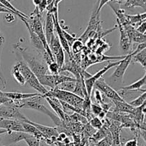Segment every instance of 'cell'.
Returning <instances> with one entry per match:
<instances>
[{
    "instance_id": "6da1fadb",
    "label": "cell",
    "mask_w": 146,
    "mask_h": 146,
    "mask_svg": "<svg viewBox=\"0 0 146 146\" xmlns=\"http://www.w3.org/2000/svg\"><path fill=\"white\" fill-rule=\"evenodd\" d=\"M13 46L21 54L24 62L36 76L48 74V66L44 60L41 59L36 55L32 54L27 48L21 46V44H14Z\"/></svg>"
},
{
    "instance_id": "7a4b0ae2",
    "label": "cell",
    "mask_w": 146,
    "mask_h": 146,
    "mask_svg": "<svg viewBox=\"0 0 146 146\" xmlns=\"http://www.w3.org/2000/svg\"><path fill=\"white\" fill-rule=\"evenodd\" d=\"M43 98H44L43 95L40 94L39 96H34L33 98H28V99L22 100V101H13V102H14V105L18 108H27V109L35 110V111H39L42 113L46 114L52 120V121L56 125L61 127L63 125V121L56 115H55L51 111H50L41 103V99H43Z\"/></svg>"
},
{
    "instance_id": "3957f363",
    "label": "cell",
    "mask_w": 146,
    "mask_h": 146,
    "mask_svg": "<svg viewBox=\"0 0 146 146\" xmlns=\"http://www.w3.org/2000/svg\"><path fill=\"white\" fill-rule=\"evenodd\" d=\"M17 63L19 64L20 71H21L23 77L25 79L26 84H27L28 85H29L30 87L35 89L38 94H41V95L44 96L46 94L48 91L40 84L36 76L30 70V68L27 66V64L24 61H18Z\"/></svg>"
},
{
    "instance_id": "277c9868",
    "label": "cell",
    "mask_w": 146,
    "mask_h": 146,
    "mask_svg": "<svg viewBox=\"0 0 146 146\" xmlns=\"http://www.w3.org/2000/svg\"><path fill=\"white\" fill-rule=\"evenodd\" d=\"M46 94L55 97L60 101H64L74 108L82 110L84 98L75 95L73 93L62 91V90H59L58 88H54L51 91H48Z\"/></svg>"
},
{
    "instance_id": "5b68a950",
    "label": "cell",
    "mask_w": 146,
    "mask_h": 146,
    "mask_svg": "<svg viewBox=\"0 0 146 146\" xmlns=\"http://www.w3.org/2000/svg\"><path fill=\"white\" fill-rule=\"evenodd\" d=\"M38 81L43 86H48L51 90L56 88L57 86L66 81H76V78L70 77L64 74L52 75V74H45V75L37 76Z\"/></svg>"
},
{
    "instance_id": "8992f818",
    "label": "cell",
    "mask_w": 146,
    "mask_h": 146,
    "mask_svg": "<svg viewBox=\"0 0 146 146\" xmlns=\"http://www.w3.org/2000/svg\"><path fill=\"white\" fill-rule=\"evenodd\" d=\"M0 118L14 119L19 121H24L27 119L12 101L0 106Z\"/></svg>"
},
{
    "instance_id": "52a82bcc",
    "label": "cell",
    "mask_w": 146,
    "mask_h": 146,
    "mask_svg": "<svg viewBox=\"0 0 146 146\" xmlns=\"http://www.w3.org/2000/svg\"><path fill=\"white\" fill-rule=\"evenodd\" d=\"M48 46H49L50 51L54 56L55 62L56 63L61 70L65 63V53L61 46V43H60L57 35L54 34L51 37V40L48 43Z\"/></svg>"
},
{
    "instance_id": "ba28073f",
    "label": "cell",
    "mask_w": 146,
    "mask_h": 146,
    "mask_svg": "<svg viewBox=\"0 0 146 146\" xmlns=\"http://www.w3.org/2000/svg\"><path fill=\"white\" fill-rule=\"evenodd\" d=\"M119 61H115V62H108V65L106 66L105 67L102 68L101 70H100L99 71L95 74L94 75H92L89 78H86V79L84 80V84H85L86 88L87 93H88V96L89 97H91V93H92L93 89L94 88V84L95 83L98 81V79L102 78L103 76L111 68L115 67L118 64H119Z\"/></svg>"
},
{
    "instance_id": "9c48e42d",
    "label": "cell",
    "mask_w": 146,
    "mask_h": 146,
    "mask_svg": "<svg viewBox=\"0 0 146 146\" xmlns=\"http://www.w3.org/2000/svg\"><path fill=\"white\" fill-rule=\"evenodd\" d=\"M94 87H96V89L99 90L101 92H102L105 95V96H106L108 98H110L112 101H125V100L121 96L119 93L117 92L112 87L107 84L104 78H101L98 79L94 84Z\"/></svg>"
},
{
    "instance_id": "30bf717a",
    "label": "cell",
    "mask_w": 146,
    "mask_h": 146,
    "mask_svg": "<svg viewBox=\"0 0 146 146\" xmlns=\"http://www.w3.org/2000/svg\"><path fill=\"white\" fill-rule=\"evenodd\" d=\"M131 58H132L131 54H128L125 55V58L119 61V64L115 66V71L111 76L113 81L115 82H118V81H122L123 80L124 75L126 72L127 68L131 62Z\"/></svg>"
},
{
    "instance_id": "8fae6325",
    "label": "cell",
    "mask_w": 146,
    "mask_h": 146,
    "mask_svg": "<svg viewBox=\"0 0 146 146\" xmlns=\"http://www.w3.org/2000/svg\"><path fill=\"white\" fill-rule=\"evenodd\" d=\"M0 128L7 131V132H23L25 133L22 125V121L14 119H4L0 118Z\"/></svg>"
},
{
    "instance_id": "7c38bea8",
    "label": "cell",
    "mask_w": 146,
    "mask_h": 146,
    "mask_svg": "<svg viewBox=\"0 0 146 146\" xmlns=\"http://www.w3.org/2000/svg\"><path fill=\"white\" fill-rule=\"evenodd\" d=\"M26 19H27L22 18L21 20L24 23V24H25L26 27H27V29H28L29 33V38H30V41H31V44H32L34 48L36 49V51L38 52V54H39V55H41V56L42 57V56H44L46 53H48V52L45 50V48H44V45H43L42 42H41V41L40 40V38L38 37V36H37L36 34L35 33H34V31L29 28V27Z\"/></svg>"
},
{
    "instance_id": "4fadbf2b",
    "label": "cell",
    "mask_w": 146,
    "mask_h": 146,
    "mask_svg": "<svg viewBox=\"0 0 146 146\" xmlns=\"http://www.w3.org/2000/svg\"><path fill=\"white\" fill-rule=\"evenodd\" d=\"M24 122H27L28 123L31 124V125H33L34 126H35L43 135L45 137H46L48 139H51L52 141V138H56L57 136H58V129L56 128H52V127H48L46 126V125H40V124L32 122L31 121L29 120L28 118L25 120ZM53 142V141H52Z\"/></svg>"
},
{
    "instance_id": "5bb4252c",
    "label": "cell",
    "mask_w": 146,
    "mask_h": 146,
    "mask_svg": "<svg viewBox=\"0 0 146 146\" xmlns=\"http://www.w3.org/2000/svg\"><path fill=\"white\" fill-rule=\"evenodd\" d=\"M117 23H118V28L120 31V34H121V37H120V48H121L125 54H129V51L131 50V41L130 40L129 37L127 35L126 32L124 30L123 27L117 21Z\"/></svg>"
},
{
    "instance_id": "9a60e30c",
    "label": "cell",
    "mask_w": 146,
    "mask_h": 146,
    "mask_svg": "<svg viewBox=\"0 0 146 146\" xmlns=\"http://www.w3.org/2000/svg\"><path fill=\"white\" fill-rule=\"evenodd\" d=\"M54 19H53L52 13H50L47 11L46 17V24H45V31H44V34H45L46 39L47 43H49L51 37L54 35Z\"/></svg>"
},
{
    "instance_id": "2e32d148",
    "label": "cell",
    "mask_w": 146,
    "mask_h": 146,
    "mask_svg": "<svg viewBox=\"0 0 146 146\" xmlns=\"http://www.w3.org/2000/svg\"><path fill=\"white\" fill-rule=\"evenodd\" d=\"M6 96L12 101H19L28 99L34 96H39L38 93H20V92H4Z\"/></svg>"
},
{
    "instance_id": "e0dca14e",
    "label": "cell",
    "mask_w": 146,
    "mask_h": 146,
    "mask_svg": "<svg viewBox=\"0 0 146 146\" xmlns=\"http://www.w3.org/2000/svg\"><path fill=\"white\" fill-rule=\"evenodd\" d=\"M146 84V74H145L141 78L138 79V81H135L133 84H131L127 86H124L120 89V91H123V92H128V91H145V89H141L143 86L145 85Z\"/></svg>"
},
{
    "instance_id": "ac0fdd59",
    "label": "cell",
    "mask_w": 146,
    "mask_h": 146,
    "mask_svg": "<svg viewBox=\"0 0 146 146\" xmlns=\"http://www.w3.org/2000/svg\"><path fill=\"white\" fill-rule=\"evenodd\" d=\"M126 18L128 21V24L132 25L133 27H135L137 25L138 27L139 24L143 22L146 19V13L143 12V14H135V15H130V14H126Z\"/></svg>"
},
{
    "instance_id": "d6986e66",
    "label": "cell",
    "mask_w": 146,
    "mask_h": 146,
    "mask_svg": "<svg viewBox=\"0 0 146 146\" xmlns=\"http://www.w3.org/2000/svg\"><path fill=\"white\" fill-rule=\"evenodd\" d=\"M115 104V108L117 112L118 113H132L134 108L129 104L125 101H113Z\"/></svg>"
},
{
    "instance_id": "ffe728a7",
    "label": "cell",
    "mask_w": 146,
    "mask_h": 146,
    "mask_svg": "<svg viewBox=\"0 0 146 146\" xmlns=\"http://www.w3.org/2000/svg\"><path fill=\"white\" fill-rule=\"evenodd\" d=\"M120 4H123L128 8L141 7L144 10L146 9V0H121Z\"/></svg>"
},
{
    "instance_id": "44dd1931",
    "label": "cell",
    "mask_w": 146,
    "mask_h": 146,
    "mask_svg": "<svg viewBox=\"0 0 146 146\" xmlns=\"http://www.w3.org/2000/svg\"><path fill=\"white\" fill-rule=\"evenodd\" d=\"M7 138L10 144H14L19 143L21 141H24V138L27 135V133L23 132H13L9 131L7 132Z\"/></svg>"
},
{
    "instance_id": "7402d4cb",
    "label": "cell",
    "mask_w": 146,
    "mask_h": 146,
    "mask_svg": "<svg viewBox=\"0 0 146 146\" xmlns=\"http://www.w3.org/2000/svg\"><path fill=\"white\" fill-rule=\"evenodd\" d=\"M11 74L13 78L15 79V81L18 83L21 86L26 85V81L24 78L23 77L22 74H21V71L19 70V64L17 63L14 66L12 67L11 70Z\"/></svg>"
},
{
    "instance_id": "603a6c76",
    "label": "cell",
    "mask_w": 146,
    "mask_h": 146,
    "mask_svg": "<svg viewBox=\"0 0 146 146\" xmlns=\"http://www.w3.org/2000/svg\"><path fill=\"white\" fill-rule=\"evenodd\" d=\"M0 3L4 6V7H6L7 9H8L9 10L11 11L12 12L14 13L15 16L18 17L19 18H20L21 19L22 18H25V19H28L29 16L26 15L24 13L21 12V11L18 10L17 9H16L12 4L10 3V1L9 0H0Z\"/></svg>"
},
{
    "instance_id": "cb8c5ba5",
    "label": "cell",
    "mask_w": 146,
    "mask_h": 146,
    "mask_svg": "<svg viewBox=\"0 0 146 146\" xmlns=\"http://www.w3.org/2000/svg\"><path fill=\"white\" fill-rule=\"evenodd\" d=\"M131 61L133 63H139L143 68L145 69L146 68V48L142 50L141 52L138 53L135 55L133 56L131 58Z\"/></svg>"
},
{
    "instance_id": "d4e9b609",
    "label": "cell",
    "mask_w": 146,
    "mask_h": 146,
    "mask_svg": "<svg viewBox=\"0 0 146 146\" xmlns=\"http://www.w3.org/2000/svg\"><path fill=\"white\" fill-rule=\"evenodd\" d=\"M76 81H66V82H64L62 84H59L58 86H57L56 88H58V89L62 90V91L73 93L74 88H75Z\"/></svg>"
},
{
    "instance_id": "484cf974",
    "label": "cell",
    "mask_w": 146,
    "mask_h": 146,
    "mask_svg": "<svg viewBox=\"0 0 146 146\" xmlns=\"http://www.w3.org/2000/svg\"><path fill=\"white\" fill-rule=\"evenodd\" d=\"M146 101V92H143L141 96L138 97L135 99L133 100L131 102H129L128 104L133 106V108H138V107L141 106L144 103H145Z\"/></svg>"
},
{
    "instance_id": "4316f807",
    "label": "cell",
    "mask_w": 146,
    "mask_h": 146,
    "mask_svg": "<svg viewBox=\"0 0 146 146\" xmlns=\"http://www.w3.org/2000/svg\"><path fill=\"white\" fill-rule=\"evenodd\" d=\"M84 43L81 41H80V40L77 39L76 41H74V43L71 46V51H72V53L74 54H78L80 51H81L84 49Z\"/></svg>"
},
{
    "instance_id": "83f0119b",
    "label": "cell",
    "mask_w": 146,
    "mask_h": 146,
    "mask_svg": "<svg viewBox=\"0 0 146 146\" xmlns=\"http://www.w3.org/2000/svg\"><path fill=\"white\" fill-rule=\"evenodd\" d=\"M24 141L27 143L28 146H40V141L30 134H27Z\"/></svg>"
},
{
    "instance_id": "f1b7e54d",
    "label": "cell",
    "mask_w": 146,
    "mask_h": 146,
    "mask_svg": "<svg viewBox=\"0 0 146 146\" xmlns=\"http://www.w3.org/2000/svg\"><path fill=\"white\" fill-rule=\"evenodd\" d=\"M89 123L90 125H91L93 128H94V129L100 130L103 128V126H104L102 121L97 116H94V118H91L89 121Z\"/></svg>"
},
{
    "instance_id": "f546056e",
    "label": "cell",
    "mask_w": 146,
    "mask_h": 146,
    "mask_svg": "<svg viewBox=\"0 0 146 146\" xmlns=\"http://www.w3.org/2000/svg\"><path fill=\"white\" fill-rule=\"evenodd\" d=\"M4 37L3 36V35L1 34V33L0 32V56H1V50H2V47H3V44H4ZM0 82H1L3 88H5L6 80H5V78H4V76H3L2 71H1V64H0Z\"/></svg>"
},
{
    "instance_id": "4dcf8cb0",
    "label": "cell",
    "mask_w": 146,
    "mask_h": 146,
    "mask_svg": "<svg viewBox=\"0 0 146 146\" xmlns=\"http://www.w3.org/2000/svg\"><path fill=\"white\" fill-rule=\"evenodd\" d=\"M146 41V36L145 34H142L141 33L135 31L134 33L133 36L131 38V42H135L138 43V44H142V43H145Z\"/></svg>"
},
{
    "instance_id": "1f68e13d",
    "label": "cell",
    "mask_w": 146,
    "mask_h": 146,
    "mask_svg": "<svg viewBox=\"0 0 146 146\" xmlns=\"http://www.w3.org/2000/svg\"><path fill=\"white\" fill-rule=\"evenodd\" d=\"M62 32H63V34H64V38H66L68 46H69V47L71 48V46H72V44H74V41H76L78 38H76L75 35H72V34H69V33L67 32V31H66V30H64L63 28H62Z\"/></svg>"
},
{
    "instance_id": "d6a6232c",
    "label": "cell",
    "mask_w": 146,
    "mask_h": 146,
    "mask_svg": "<svg viewBox=\"0 0 146 146\" xmlns=\"http://www.w3.org/2000/svg\"><path fill=\"white\" fill-rule=\"evenodd\" d=\"M47 66H48V71L50 73V74H52V75H58V74H60V68L55 61L51 62Z\"/></svg>"
},
{
    "instance_id": "836d02e7",
    "label": "cell",
    "mask_w": 146,
    "mask_h": 146,
    "mask_svg": "<svg viewBox=\"0 0 146 146\" xmlns=\"http://www.w3.org/2000/svg\"><path fill=\"white\" fill-rule=\"evenodd\" d=\"M102 111H103L102 108H101L99 105L91 104V112L94 115H96V116H98V115L101 113V112Z\"/></svg>"
},
{
    "instance_id": "e575fe53",
    "label": "cell",
    "mask_w": 146,
    "mask_h": 146,
    "mask_svg": "<svg viewBox=\"0 0 146 146\" xmlns=\"http://www.w3.org/2000/svg\"><path fill=\"white\" fill-rule=\"evenodd\" d=\"M117 1L118 3H120L121 1V0H98V7H97L96 13L97 14H100V11H101V9L103 8L105 4L109 3V1Z\"/></svg>"
},
{
    "instance_id": "d590c367",
    "label": "cell",
    "mask_w": 146,
    "mask_h": 146,
    "mask_svg": "<svg viewBox=\"0 0 146 146\" xmlns=\"http://www.w3.org/2000/svg\"><path fill=\"white\" fill-rule=\"evenodd\" d=\"M146 48V43H142V44H139L138 45V46L136 47V48H135L134 51H132L131 52H130V54H131V56H134L136 54H138V53L141 52L142 50L145 49Z\"/></svg>"
},
{
    "instance_id": "8d00e7d4",
    "label": "cell",
    "mask_w": 146,
    "mask_h": 146,
    "mask_svg": "<svg viewBox=\"0 0 146 146\" xmlns=\"http://www.w3.org/2000/svg\"><path fill=\"white\" fill-rule=\"evenodd\" d=\"M138 32L141 33L142 34H145V31H146V21H143V22L141 23V24L138 26V27L135 28Z\"/></svg>"
},
{
    "instance_id": "74e56055",
    "label": "cell",
    "mask_w": 146,
    "mask_h": 146,
    "mask_svg": "<svg viewBox=\"0 0 146 146\" xmlns=\"http://www.w3.org/2000/svg\"><path fill=\"white\" fill-rule=\"evenodd\" d=\"M9 101H11V100H9L7 96H6L5 94H4V93L3 92V91L0 92V106L9 102Z\"/></svg>"
},
{
    "instance_id": "f35d334b",
    "label": "cell",
    "mask_w": 146,
    "mask_h": 146,
    "mask_svg": "<svg viewBox=\"0 0 146 146\" xmlns=\"http://www.w3.org/2000/svg\"><path fill=\"white\" fill-rule=\"evenodd\" d=\"M5 20L7 22L10 23L12 22L15 20V17H14V14H12V13H8V14H6L5 15Z\"/></svg>"
},
{
    "instance_id": "ab89813d",
    "label": "cell",
    "mask_w": 146,
    "mask_h": 146,
    "mask_svg": "<svg viewBox=\"0 0 146 146\" xmlns=\"http://www.w3.org/2000/svg\"><path fill=\"white\" fill-rule=\"evenodd\" d=\"M138 140L137 138H133V139L129 140V141H127L125 143V145L124 146H138Z\"/></svg>"
},
{
    "instance_id": "60d3db41",
    "label": "cell",
    "mask_w": 146,
    "mask_h": 146,
    "mask_svg": "<svg viewBox=\"0 0 146 146\" xmlns=\"http://www.w3.org/2000/svg\"><path fill=\"white\" fill-rule=\"evenodd\" d=\"M0 13H4V14H8V13H12V14H14V12H12L11 11L9 10L8 9L5 8V7H0ZM15 15V14H14Z\"/></svg>"
},
{
    "instance_id": "b9f144b4",
    "label": "cell",
    "mask_w": 146,
    "mask_h": 146,
    "mask_svg": "<svg viewBox=\"0 0 146 146\" xmlns=\"http://www.w3.org/2000/svg\"><path fill=\"white\" fill-rule=\"evenodd\" d=\"M7 133V131H5V130H4V129H1V128H0V135H2V134Z\"/></svg>"
},
{
    "instance_id": "7bdbcfd3",
    "label": "cell",
    "mask_w": 146,
    "mask_h": 146,
    "mask_svg": "<svg viewBox=\"0 0 146 146\" xmlns=\"http://www.w3.org/2000/svg\"><path fill=\"white\" fill-rule=\"evenodd\" d=\"M0 146H5L4 145V143H3L2 139H1V138H0Z\"/></svg>"
},
{
    "instance_id": "ee69618b",
    "label": "cell",
    "mask_w": 146,
    "mask_h": 146,
    "mask_svg": "<svg viewBox=\"0 0 146 146\" xmlns=\"http://www.w3.org/2000/svg\"><path fill=\"white\" fill-rule=\"evenodd\" d=\"M92 146H97V145H96V144H95V143H93Z\"/></svg>"
},
{
    "instance_id": "f6af8a7d",
    "label": "cell",
    "mask_w": 146,
    "mask_h": 146,
    "mask_svg": "<svg viewBox=\"0 0 146 146\" xmlns=\"http://www.w3.org/2000/svg\"><path fill=\"white\" fill-rule=\"evenodd\" d=\"M0 7H4V6H3V5H2V4H1V3H0ZM5 8H6V7H5Z\"/></svg>"
},
{
    "instance_id": "bcb514c9",
    "label": "cell",
    "mask_w": 146,
    "mask_h": 146,
    "mask_svg": "<svg viewBox=\"0 0 146 146\" xmlns=\"http://www.w3.org/2000/svg\"><path fill=\"white\" fill-rule=\"evenodd\" d=\"M0 92H1V90H0Z\"/></svg>"
},
{
    "instance_id": "7dc6e473",
    "label": "cell",
    "mask_w": 146,
    "mask_h": 146,
    "mask_svg": "<svg viewBox=\"0 0 146 146\" xmlns=\"http://www.w3.org/2000/svg\"></svg>"
}]
</instances>
